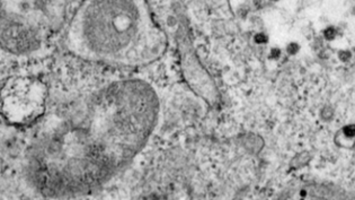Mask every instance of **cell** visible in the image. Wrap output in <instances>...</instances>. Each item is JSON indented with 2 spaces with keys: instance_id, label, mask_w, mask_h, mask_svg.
<instances>
[{
  "instance_id": "cell-8",
  "label": "cell",
  "mask_w": 355,
  "mask_h": 200,
  "mask_svg": "<svg viewBox=\"0 0 355 200\" xmlns=\"http://www.w3.org/2000/svg\"><path fill=\"white\" fill-rule=\"evenodd\" d=\"M321 114H322L324 119H329L332 117V114H333V111H332L329 107H325V109L322 110V113H321Z\"/></svg>"
},
{
  "instance_id": "cell-9",
  "label": "cell",
  "mask_w": 355,
  "mask_h": 200,
  "mask_svg": "<svg viewBox=\"0 0 355 200\" xmlns=\"http://www.w3.org/2000/svg\"><path fill=\"white\" fill-rule=\"evenodd\" d=\"M280 54H281V51H280L278 49H273V50L271 51V58L277 59V58L280 57Z\"/></svg>"
},
{
  "instance_id": "cell-11",
  "label": "cell",
  "mask_w": 355,
  "mask_h": 200,
  "mask_svg": "<svg viewBox=\"0 0 355 200\" xmlns=\"http://www.w3.org/2000/svg\"><path fill=\"white\" fill-rule=\"evenodd\" d=\"M272 1H277V0H272Z\"/></svg>"
},
{
  "instance_id": "cell-3",
  "label": "cell",
  "mask_w": 355,
  "mask_h": 200,
  "mask_svg": "<svg viewBox=\"0 0 355 200\" xmlns=\"http://www.w3.org/2000/svg\"><path fill=\"white\" fill-rule=\"evenodd\" d=\"M343 133H344V136L347 137V138H353V137H355V126L354 125H349V126L344 127Z\"/></svg>"
},
{
  "instance_id": "cell-10",
  "label": "cell",
  "mask_w": 355,
  "mask_h": 200,
  "mask_svg": "<svg viewBox=\"0 0 355 200\" xmlns=\"http://www.w3.org/2000/svg\"><path fill=\"white\" fill-rule=\"evenodd\" d=\"M352 13H353V14H355V7L353 8V11H352Z\"/></svg>"
},
{
  "instance_id": "cell-2",
  "label": "cell",
  "mask_w": 355,
  "mask_h": 200,
  "mask_svg": "<svg viewBox=\"0 0 355 200\" xmlns=\"http://www.w3.org/2000/svg\"><path fill=\"white\" fill-rule=\"evenodd\" d=\"M45 89L41 83L18 79L2 92V112L15 123L36 119L43 110Z\"/></svg>"
},
{
  "instance_id": "cell-4",
  "label": "cell",
  "mask_w": 355,
  "mask_h": 200,
  "mask_svg": "<svg viewBox=\"0 0 355 200\" xmlns=\"http://www.w3.org/2000/svg\"><path fill=\"white\" fill-rule=\"evenodd\" d=\"M324 36H325V38L328 40V41H332V40H334L335 36H336V30H335L334 27H332V26H330V27H327L326 30L324 31Z\"/></svg>"
},
{
  "instance_id": "cell-6",
  "label": "cell",
  "mask_w": 355,
  "mask_h": 200,
  "mask_svg": "<svg viewBox=\"0 0 355 200\" xmlns=\"http://www.w3.org/2000/svg\"><path fill=\"white\" fill-rule=\"evenodd\" d=\"M286 51L289 54H295L298 51H299V44L297 43H290L286 48Z\"/></svg>"
},
{
  "instance_id": "cell-5",
  "label": "cell",
  "mask_w": 355,
  "mask_h": 200,
  "mask_svg": "<svg viewBox=\"0 0 355 200\" xmlns=\"http://www.w3.org/2000/svg\"><path fill=\"white\" fill-rule=\"evenodd\" d=\"M255 42L258 43V44H263V43H266L267 42V36L263 33H258L256 36H255Z\"/></svg>"
},
{
  "instance_id": "cell-1",
  "label": "cell",
  "mask_w": 355,
  "mask_h": 200,
  "mask_svg": "<svg viewBox=\"0 0 355 200\" xmlns=\"http://www.w3.org/2000/svg\"><path fill=\"white\" fill-rule=\"evenodd\" d=\"M157 114L156 97L141 83L111 86L81 119L47 133L36 152L37 181L50 193L84 191L137 152Z\"/></svg>"
},
{
  "instance_id": "cell-7",
  "label": "cell",
  "mask_w": 355,
  "mask_h": 200,
  "mask_svg": "<svg viewBox=\"0 0 355 200\" xmlns=\"http://www.w3.org/2000/svg\"><path fill=\"white\" fill-rule=\"evenodd\" d=\"M338 57L342 61H348L349 58H351V52L349 51H339L338 53Z\"/></svg>"
}]
</instances>
